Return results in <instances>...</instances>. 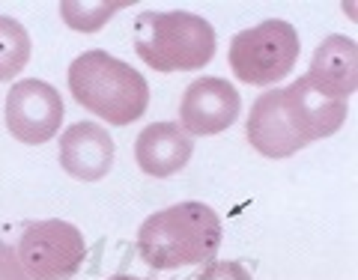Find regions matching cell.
Segmentation results:
<instances>
[{"mask_svg": "<svg viewBox=\"0 0 358 280\" xmlns=\"http://www.w3.org/2000/svg\"><path fill=\"white\" fill-rule=\"evenodd\" d=\"M30 60V36L24 24L15 18L0 15V81L15 78Z\"/></svg>", "mask_w": 358, "mask_h": 280, "instance_id": "cell-13", "label": "cell"}, {"mask_svg": "<svg viewBox=\"0 0 358 280\" xmlns=\"http://www.w3.org/2000/svg\"><path fill=\"white\" fill-rule=\"evenodd\" d=\"M299 60V33L284 18L239 30L230 42V69L245 84L268 87L293 72Z\"/></svg>", "mask_w": 358, "mask_h": 280, "instance_id": "cell-5", "label": "cell"}, {"mask_svg": "<svg viewBox=\"0 0 358 280\" xmlns=\"http://www.w3.org/2000/svg\"><path fill=\"white\" fill-rule=\"evenodd\" d=\"M69 89L78 105L93 110L110 126L141 119L150 105V84L134 66L110 57L108 51H87L69 66Z\"/></svg>", "mask_w": 358, "mask_h": 280, "instance_id": "cell-2", "label": "cell"}, {"mask_svg": "<svg viewBox=\"0 0 358 280\" xmlns=\"http://www.w3.org/2000/svg\"><path fill=\"white\" fill-rule=\"evenodd\" d=\"M60 164L78 182H99L114 164V140L96 122H75L60 138Z\"/></svg>", "mask_w": 358, "mask_h": 280, "instance_id": "cell-9", "label": "cell"}, {"mask_svg": "<svg viewBox=\"0 0 358 280\" xmlns=\"http://www.w3.org/2000/svg\"><path fill=\"white\" fill-rule=\"evenodd\" d=\"M110 280H141V277H131V274H114Z\"/></svg>", "mask_w": 358, "mask_h": 280, "instance_id": "cell-16", "label": "cell"}, {"mask_svg": "<svg viewBox=\"0 0 358 280\" xmlns=\"http://www.w3.org/2000/svg\"><path fill=\"white\" fill-rule=\"evenodd\" d=\"M197 280H254V277L245 265L224 260V263H209L203 272L197 274Z\"/></svg>", "mask_w": 358, "mask_h": 280, "instance_id": "cell-15", "label": "cell"}, {"mask_svg": "<svg viewBox=\"0 0 358 280\" xmlns=\"http://www.w3.org/2000/svg\"><path fill=\"white\" fill-rule=\"evenodd\" d=\"M87 244L69 221H24L13 248L0 242V277L6 280H72Z\"/></svg>", "mask_w": 358, "mask_h": 280, "instance_id": "cell-3", "label": "cell"}, {"mask_svg": "<svg viewBox=\"0 0 358 280\" xmlns=\"http://www.w3.org/2000/svg\"><path fill=\"white\" fill-rule=\"evenodd\" d=\"M129 3H117V0H108V3H84V0H75V3H60V15L72 30L81 33H93L99 27L108 24V18H114L120 9H126Z\"/></svg>", "mask_w": 358, "mask_h": 280, "instance_id": "cell-14", "label": "cell"}, {"mask_svg": "<svg viewBox=\"0 0 358 280\" xmlns=\"http://www.w3.org/2000/svg\"><path fill=\"white\" fill-rule=\"evenodd\" d=\"M248 140L266 159H289L293 152L301 149L284 117L281 89H268L254 102L248 114Z\"/></svg>", "mask_w": 358, "mask_h": 280, "instance_id": "cell-12", "label": "cell"}, {"mask_svg": "<svg viewBox=\"0 0 358 280\" xmlns=\"http://www.w3.org/2000/svg\"><path fill=\"white\" fill-rule=\"evenodd\" d=\"M63 122V98L51 84L24 78L6 96V128L21 143H45Z\"/></svg>", "mask_w": 358, "mask_h": 280, "instance_id": "cell-6", "label": "cell"}, {"mask_svg": "<svg viewBox=\"0 0 358 280\" xmlns=\"http://www.w3.org/2000/svg\"><path fill=\"white\" fill-rule=\"evenodd\" d=\"M281 105H284V117L289 122V131H293V138L299 140L301 149L313 140L334 134L346 119V102L317 93L305 75L287 89H281Z\"/></svg>", "mask_w": 358, "mask_h": 280, "instance_id": "cell-8", "label": "cell"}, {"mask_svg": "<svg viewBox=\"0 0 358 280\" xmlns=\"http://www.w3.org/2000/svg\"><path fill=\"white\" fill-rule=\"evenodd\" d=\"M134 51L155 72H192L215 57V30L194 13H143L134 18Z\"/></svg>", "mask_w": 358, "mask_h": 280, "instance_id": "cell-4", "label": "cell"}, {"mask_svg": "<svg viewBox=\"0 0 358 280\" xmlns=\"http://www.w3.org/2000/svg\"><path fill=\"white\" fill-rule=\"evenodd\" d=\"M242 98L239 89L224 78H197L185 87L179 102V128L188 138H206V134L227 131L239 119Z\"/></svg>", "mask_w": 358, "mask_h": 280, "instance_id": "cell-7", "label": "cell"}, {"mask_svg": "<svg viewBox=\"0 0 358 280\" xmlns=\"http://www.w3.org/2000/svg\"><path fill=\"white\" fill-rule=\"evenodd\" d=\"M305 78L317 93L346 102L358 89V45L350 36H329L320 42Z\"/></svg>", "mask_w": 358, "mask_h": 280, "instance_id": "cell-10", "label": "cell"}, {"mask_svg": "<svg viewBox=\"0 0 358 280\" xmlns=\"http://www.w3.org/2000/svg\"><path fill=\"white\" fill-rule=\"evenodd\" d=\"M192 152H194V140L176 122H152L134 140V159H138L141 170L155 179H167L179 173L192 161Z\"/></svg>", "mask_w": 358, "mask_h": 280, "instance_id": "cell-11", "label": "cell"}, {"mask_svg": "<svg viewBox=\"0 0 358 280\" xmlns=\"http://www.w3.org/2000/svg\"><path fill=\"white\" fill-rule=\"evenodd\" d=\"M221 221L215 209L188 200L150 215L138 230V253L150 268H185L215 260Z\"/></svg>", "mask_w": 358, "mask_h": 280, "instance_id": "cell-1", "label": "cell"}]
</instances>
